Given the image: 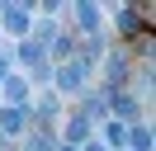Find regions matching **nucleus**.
Returning <instances> with one entry per match:
<instances>
[{
  "label": "nucleus",
  "instance_id": "1",
  "mask_svg": "<svg viewBox=\"0 0 156 151\" xmlns=\"http://www.w3.org/2000/svg\"><path fill=\"white\" fill-rule=\"evenodd\" d=\"M80 76H85V66H80V61L62 66V90H80Z\"/></svg>",
  "mask_w": 156,
  "mask_h": 151
},
{
  "label": "nucleus",
  "instance_id": "2",
  "mask_svg": "<svg viewBox=\"0 0 156 151\" xmlns=\"http://www.w3.org/2000/svg\"><path fill=\"white\" fill-rule=\"evenodd\" d=\"M5 24H10V28H29V14H24V9H5Z\"/></svg>",
  "mask_w": 156,
  "mask_h": 151
},
{
  "label": "nucleus",
  "instance_id": "3",
  "mask_svg": "<svg viewBox=\"0 0 156 151\" xmlns=\"http://www.w3.org/2000/svg\"><path fill=\"white\" fill-rule=\"evenodd\" d=\"M24 118H29L24 109H5V128H10V132H19V128H24Z\"/></svg>",
  "mask_w": 156,
  "mask_h": 151
},
{
  "label": "nucleus",
  "instance_id": "4",
  "mask_svg": "<svg viewBox=\"0 0 156 151\" xmlns=\"http://www.w3.org/2000/svg\"><path fill=\"white\" fill-rule=\"evenodd\" d=\"M118 28L133 33V28H137V9H118Z\"/></svg>",
  "mask_w": 156,
  "mask_h": 151
},
{
  "label": "nucleus",
  "instance_id": "5",
  "mask_svg": "<svg viewBox=\"0 0 156 151\" xmlns=\"http://www.w3.org/2000/svg\"><path fill=\"white\" fill-rule=\"evenodd\" d=\"M95 19H99V9H95V5H80V24L95 28Z\"/></svg>",
  "mask_w": 156,
  "mask_h": 151
},
{
  "label": "nucleus",
  "instance_id": "6",
  "mask_svg": "<svg viewBox=\"0 0 156 151\" xmlns=\"http://www.w3.org/2000/svg\"><path fill=\"white\" fill-rule=\"evenodd\" d=\"M0 76H5V61H0Z\"/></svg>",
  "mask_w": 156,
  "mask_h": 151
},
{
  "label": "nucleus",
  "instance_id": "7",
  "mask_svg": "<svg viewBox=\"0 0 156 151\" xmlns=\"http://www.w3.org/2000/svg\"><path fill=\"white\" fill-rule=\"evenodd\" d=\"M90 151H104V146H90Z\"/></svg>",
  "mask_w": 156,
  "mask_h": 151
}]
</instances>
